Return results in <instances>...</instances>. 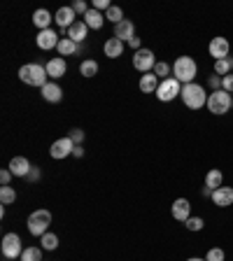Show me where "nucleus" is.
<instances>
[{
  "label": "nucleus",
  "mask_w": 233,
  "mask_h": 261,
  "mask_svg": "<svg viewBox=\"0 0 233 261\" xmlns=\"http://www.w3.org/2000/svg\"><path fill=\"white\" fill-rule=\"evenodd\" d=\"M222 182H224V173L219 168H212V170H208V175H205V187H210L212 191L215 189H219L222 187Z\"/></svg>",
  "instance_id": "5701e85b"
},
{
  "label": "nucleus",
  "mask_w": 233,
  "mask_h": 261,
  "mask_svg": "<svg viewBox=\"0 0 233 261\" xmlns=\"http://www.w3.org/2000/svg\"><path fill=\"white\" fill-rule=\"evenodd\" d=\"M105 19H108V21H112L114 26H117V23H121V21H124V12H121V7L112 5L108 12H105Z\"/></svg>",
  "instance_id": "c85d7f7f"
},
{
  "label": "nucleus",
  "mask_w": 233,
  "mask_h": 261,
  "mask_svg": "<svg viewBox=\"0 0 233 261\" xmlns=\"http://www.w3.org/2000/svg\"><path fill=\"white\" fill-rule=\"evenodd\" d=\"M19 261H42V250L40 247H26Z\"/></svg>",
  "instance_id": "c756f323"
},
{
  "label": "nucleus",
  "mask_w": 233,
  "mask_h": 261,
  "mask_svg": "<svg viewBox=\"0 0 233 261\" xmlns=\"http://www.w3.org/2000/svg\"><path fill=\"white\" fill-rule=\"evenodd\" d=\"M185 226L189 228V231H201V228L205 226V222H203L201 217H189V219L185 222Z\"/></svg>",
  "instance_id": "72a5a7b5"
},
{
  "label": "nucleus",
  "mask_w": 233,
  "mask_h": 261,
  "mask_svg": "<svg viewBox=\"0 0 233 261\" xmlns=\"http://www.w3.org/2000/svg\"><path fill=\"white\" fill-rule=\"evenodd\" d=\"M35 42H38L40 49H56L61 42V38L56 35L51 28H47V31H40L38 33V38H35Z\"/></svg>",
  "instance_id": "f8f14e48"
},
{
  "label": "nucleus",
  "mask_w": 233,
  "mask_h": 261,
  "mask_svg": "<svg viewBox=\"0 0 233 261\" xmlns=\"http://www.w3.org/2000/svg\"><path fill=\"white\" fill-rule=\"evenodd\" d=\"M54 21L59 23L61 28H65V31H68V28L75 23V10H72V7H61V10H56Z\"/></svg>",
  "instance_id": "f3484780"
},
{
  "label": "nucleus",
  "mask_w": 233,
  "mask_h": 261,
  "mask_svg": "<svg viewBox=\"0 0 233 261\" xmlns=\"http://www.w3.org/2000/svg\"><path fill=\"white\" fill-rule=\"evenodd\" d=\"M70 140L75 142V145H80V142L84 140V130H82V128H72L70 130Z\"/></svg>",
  "instance_id": "4c0bfd02"
},
{
  "label": "nucleus",
  "mask_w": 233,
  "mask_h": 261,
  "mask_svg": "<svg viewBox=\"0 0 233 261\" xmlns=\"http://www.w3.org/2000/svg\"><path fill=\"white\" fill-rule=\"evenodd\" d=\"M103 51H105V56H108V59H119V56L124 54V42H121V40H117V38H110L108 42L103 44Z\"/></svg>",
  "instance_id": "aec40b11"
},
{
  "label": "nucleus",
  "mask_w": 233,
  "mask_h": 261,
  "mask_svg": "<svg viewBox=\"0 0 233 261\" xmlns=\"http://www.w3.org/2000/svg\"><path fill=\"white\" fill-rule=\"evenodd\" d=\"M159 77L154 75V72H145V75L140 77V91L142 93H157V89H159Z\"/></svg>",
  "instance_id": "412c9836"
},
{
  "label": "nucleus",
  "mask_w": 233,
  "mask_h": 261,
  "mask_svg": "<svg viewBox=\"0 0 233 261\" xmlns=\"http://www.w3.org/2000/svg\"><path fill=\"white\" fill-rule=\"evenodd\" d=\"M49 224H51V212L35 210L31 217H28V231H31V236H40V238H42V236L47 233Z\"/></svg>",
  "instance_id": "39448f33"
},
{
  "label": "nucleus",
  "mask_w": 233,
  "mask_h": 261,
  "mask_svg": "<svg viewBox=\"0 0 233 261\" xmlns=\"http://www.w3.org/2000/svg\"><path fill=\"white\" fill-rule=\"evenodd\" d=\"M222 89H224L226 93H231V96H233V75L222 77Z\"/></svg>",
  "instance_id": "c9c22d12"
},
{
  "label": "nucleus",
  "mask_w": 233,
  "mask_h": 261,
  "mask_svg": "<svg viewBox=\"0 0 233 261\" xmlns=\"http://www.w3.org/2000/svg\"><path fill=\"white\" fill-rule=\"evenodd\" d=\"M87 35H89V26L84 21H75L70 28H68V38L72 40V42H84L87 40Z\"/></svg>",
  "instance_id": "a211bd4d"
},
{
  "label": "nucleus",
  "mask_w": 233,
  "mask_h": 261,
  "mask_svg": "<svg viewBox=\"0 0 233 261\" xmlns=\"http://www.w3.org/2000/svg\"><path fill=\"white\" fill-rule=\"evenodd\" d=\"M10 179H12V170H10V168L0 170V185L7 187V185H10Z\"/></svg>",
  "instance_id": "58836bf2"
},
{
  "label": "nucleus",
  "mask_w": 233,
  "mask_h": 261,
  "mask_svg": "<svg viewBox=\"0 0 233 261\" xmlns=\"http://www.w3.org/2000/svg\"><path fill=\"white\" fill-rule=\"evenodd\" d=\"M110 7H112V5H110L108 0H93V10H98V12H100V10H105V12H108Z\"/></svg>",
  "instance_id": "ea45409f"
},
{
  "label": "nucleus",
  "mask_w": 233,
  "mask_h": 261,
  "mask_svg": "<svg viewBox=\"0 0 233 261\" xmlns=\"http://www.w3.org/2000/svg\"><path fill=\"white\" fill-rule=\"evenodd\" d=\"M40 91H42V98L47 103H59L61 98H63V89H61L56 82H47Z\"/></svg>",
  "instance_id": "dca6fc26"
},
{
  "label": "nucleus",
  "mask_w": 233,
  "mask_h": 261,
  "mask_svg": "<svg viewBox=\"0 0 233 261\" xmlns=\"http://www.w3.org/2000/svg\"><path fill=\"white\" fill-rule=\"evenodd\" d=\"M16 201V191H14V187H0V203L3 205H10V203H14Z\"/></svg>",
  "instance_id": "bb28decb"
},
{
  "label": "nucleus",
  "mask_w": 233,
  "mask_h": 261,
  "mask_svg": "<svg viewBox=\"0 0 233 261\" xmlns=\"http://www.w3.org/2000/svg\"><path fill=\"white\" fill-rule=\"evenodd\" d=\"M208 84H210L212 91H219V89H222V77H219V75H210Z\"/></svg>",
  "instance_id": "e433bc0d"
},
{
  "label": "nucleus",
  "mask_w": 233,
  "mask_h": 261,
  "mask_svg": "<svg viewBox=\"0 0 233 261\" xmlns=\"http://www.w3.org/2000/svg\"><path fill=\"white\" fill-rule=\"evenodd\" d=\"M212 203L219 207H228L233 205V187H219L212 191Z\"/></svg>",
  "instance_id": "4468645a"
},
{
  "label": "nucleus",
  "mask_w": 233,
  "mask_h": 261,
  "mask_svg": "<svg viewBox=\"0 0 233 261\" xmlns=\"http://www.w3.org/2000/svg\"><path fill=\"white\" fill-rule=\"evenodd\" d=\"M77 49H80V44L72 42L70 38H61V42H59V47H56V51H59L61 56H72V54H77Z\"/></svg>",
  "instance_id": "393cba45"
},
{
  "label": "nucleus",
  "mask_w": 233,
  "mask_h": 261,
  "mask_svg": "<svg viewBox=\"0 0 233 261\" xmlns=\"http://www.w3.org/2000/svg\"><path fill=\"white\" fill-rule=\"evenodd\" d=\"M28 179H31V182H38V179H40V168H35V166H33L31 173H28Z\"/></svg>",
  "instance_id": "a19ab883"
},
{
  "label": "nucleus",
  "mask_w": 233,
  "mask_h": 261,
  "mask_svg": "<svg viewBox=\"0 0 233 261\" xmlns=\"http://www.w3.org/2000/svg\"><path fill=\"white\" fill-rule=\"evenodd\" d=\"M170 212H173V217L177 219V222L185 224L187 219L191 217V203L187 201V198H175L173 205H170Z\"/></svg>",
  "instance_id": "9b49d317"
},
{
  "label": "nucleus",
  "mask_w": 233,
  "mask_h": 261,
  "mask_svg": "<svg viewBox=\"0 0 233 261\" xmlns=\"http://www.w3.org/2000/svg\"><path fill=\"white\" fill-rule=\"evenodd\" d=\"M128 44H131V47H133V49H136V51H138V49H142V47H140V38H133V40H128Z\"/></svg>",
  "instance_id": "79ce46f5"
},
{
  "label": "nucleus",
  "mask_w": 233,
  "mask_h": 261,
  "mask_svg": "<svg viewBox=\"0 0 233 261\" xmlns=\"http://www.w3.org/2000/svg\"><path fill=\"white\" fill-rule=\"evenodd\" d=\"M75 147H77V145L70 140V136L59 138V140L51 145V149H49V156H51V159H65V156H70Z\"/></svg>",
  "instance_id": "9d476101"
},
{
  "label": "nucleus",
  "mask_w": 233,
  "mask_h": 261,
  "mask_svg": "<svg viewBox=\"0 0 233 261\" xmlns=\"http://www.w3.org/2000/svg\"><path fill=\"white\" fill-rule=\"evenodd\" d=\"M231 105H233V96L231 93H226L224 89L208 93V105L205 108L210 110L212 114H226L228 110H231Z\"/></svg>",
  "instance_id": "20e7f679"
},
{
  "label": "nucleus",
  "mask_w": 233,
  "mask_h": 261,
  "mask_svg": "<svg viewBox=\"0 0 233 261\" xmlns=\"http://www.w3.org/2000/svg\"><path fill=\"white\" fill-rule=\"evenodd\" d=\"M179 93H182V84H179L175 77L161 80V84H159V89H157V98L161 103H170V100H175Z\"/></svg>",
  "instance_id": "423d86ee"
},
{
  "label": "nucleus",
  "mask_w": 233,
  "mask_h": 261,
  "mask_svg": "<svg viewBox=\"0 0 233 261\" xmlns=\"http://www.w3.org/2000/svg\"><path fill=\"white\" fill-rule=\"evenodd\" d=\"M40 243H42V250H56V247H59V236L56 233H44L42 236V240H40Z\"/></svg>",
  "instance_id": "7c9ffc66"
},
{
  "label": "nucleus",
  "mask_w": 233,
  "mask_h": 261,
  "mask_svg": "<svg viewBox=\"0 0 233 261\" xmlns=\"http://www.w3.org/2000/svg\"><path fill=\"white\" fill-rule=\"evenodd\" d=\"M80 72L84 77H96L98 75V63H96V61H91V59H89V61H82Z\"/></svg>",
  "instance_id": "cd10ccee"
},
{
  "label": "nucleus",
  "mask_w": 233,
  "mask_h": 261,
  "mask_svg": "<svg viewBox=\"0 0 233 261\" xmlns=\"http://www.w3.org/2000/svg\"><path fill=\"white\" fill-rule=\"evenodd\" d=\"M231 110H233V105H231Z\"/></svg>",
  "instance_id": "a18cd8bd"
},
{
  "label": "nucleus",
  "mask_w": 233,
  "mask_h": 261,
  "mask_svg": "<svg viewBox=\"0 0 233 261\" xmlns=\"http://www.w3.org/2000/svg\"><path fill=\"white\" fill-rule=\"evenodd\" d=\"M187 261H205V259H201V256H191V259H187Z\"/></svg>",
  "instance_id": "c03bdc74"
},
{
  "label": "nucleus",
  "mask_w": 233,
  "mask_h": 261,
  "mask_svg": "<svg viewBox=\"0 0 233 261\" xmlns=\"http://www.w3.org/2000/svg\"><path fill=\"white\" fill-rule=\"evenodd\" d=\"M19 80H21L23 84H28V87L42 89L44 84L49 82V75H47V68H44V65L31 63V65H23V68H19Z\"/></svg>",
  "instance_id": "f257e3e1"
},
{
  "label": "nucleus",
  "mask_w": 233,
  "mask_h": 261,
  "mask_svg": "<svg viewBox=\"0 0 233 261\" xmlns=\"http://www.w3.org/2000/svg\"><path fill=\"white\" fill-rule=\"evenodd\" d=\"M231 70H233V59L231 56H228V59H222V61H215V75L226 77V75H231Z\"/></svg>",
  "instance_id": "a878e982"
},
{
  "label": "nucleus",
  "mask_w": 233,
  "mask_h": 261,
  "mask_svg": "<svg viewBox=\"0 0 233 261\" xmlns=\"http://www.w3.org/2000/svg\"><path fill=\"white\" fill-rule=\"evenodd\" d=\"M31 168H33V166L28 163L26 156H14L10 161V170H12V175H14V177H28Z\"/></svg>",
  "instance_id": "2eb2a0df"
},
{
  "label": "nucleus",
  "mask_w": 233,
  "mask_h": 261,
  "mask_svg": "<svg viewBox=\"0 0 233 261\" xmlns=\"http://www.w3.org/2000/svg\"><path fill=\"white\" fill-rule=\"evenodd\" d=\"M33 23H35L40 31H47V28L51 26V14H49L47 10H35V14H33Z\"/></svg>",
  "instance_id": "b1692460"
},
{
  "label": "nucleus",
  "mask_w": 233,
  "mask_h": 261,
  "mask_svg": "<svg viewBox=\"0 0 233 261\" xmlns=\"http://www.w3.org/2000/svg\"><path fill=\"white\" fill-rule=\"evenodd\" d=\"M208 51H210V56H212L215 61L228 59V51H231V42H228L226 38H222V35H217V38L210 40V44H208Z\"/></svg>",
  "instance_id": "1a4fd4ad"
},
{
  "label": "nucleus",
  "mask_w": 233,
  "mask_h": 261,
  "mask_svg": "<svg viewBox=\"0 0 233 261\" xmlns=\"http://www.w3.org/2000/svg\"><path fill=\"white\" fill-rule=\"evenodd\" d=\"M23 247L21 245V238L16 233H5V238H3V256L5 259H21L23 254Z\"/></svg>",
  "instance_id": "0eeeda50"
},
{
  "label": "nucleus",
  "mask_w": 233,
  "mask_h": 261,
  "mask_svg": "<svg viewBox=\"0 0 233 261\" xmlns=\"http://www.w3.org/2000/svg\"><path fill=\"white\" fill-rule=\"evenodd\" d=\"M179 96H182V103H185L189 110H201V108H205V105H208L205 89H203L201 84H196V82H191V84H185Z\"/></svg>",
  "instance_id": "f03ea898"
},
{
  "label": "nucleus",
  "mask_w": 233,
  "mask_h": 261,
  "mask_svg": "<svg viewBox=\"0 0 233 261\" xmlns=\"http://www.w3.org/2000/svg\"><path fill=\"white\" fill-rule=\"evenodd\" d=\"M196 72H198V65H196V61L191 59V56H179V59L173 63V75L182 87L194 82Z\"/></svg>",
  "instance_id": "7ed1b4c3"
},
{
  "label": "nucleus",
  "mask_w": 233,
  "mask_h": 261,
  "mask_svg": "<svg viewBox=\"0 0 233 261\" xmlns=\"http://www.w3.org/2000/svg\"><path fill=\"white\" fill-rule=\"evenodd\" d=\"M154 75L159 77V80H168V75H170V65L166 63V61H157V65H154Z\"/></svg>",
  "instance_id": "2f4dec72"
},
{
  "label": "nucleus",
  "mask_w": 233,
  "mask_h": 261,
  "mask_svg": "<svg viewBox=\"0 0 233 261\" xmlns=\"http://www.w3.org/2000/svg\"><path fill=\"white\" fill-rule=\"evenodd\" d=\"M72 156L82 159V156H84V149H82V147H80V145H77V147H75V149H72Z\"/></svg>",
  "instance_id": "37998d69"
},
{
  "label": "nucleus",
  "mask_w": 233,
  "mask_h": 261,
  "mask_svg": "<svg viewBox=\"0 0 233 261\" xmlns=\"http://www.w3.org/2000/svg\"><path fill=\"white\" fill-rule=\"evenodd\" d=\"M72 10H75V14H87L89 5L84 3V0H75V3H72Z\"/></svg>",
  "instance_id": "f704fd0d"
},
{
  "label": "nucleus",
  "mask_w": 233,
  "mask_h": 261,
  "mask_svg": "<svg viewBox=\"0 0 233 261\" xmlns=\"http://www.w3.org/2000/svg\"><path fill=\"white\" fill-rule=\"evenodd\" d=\"M154 65H157V59H154L152 49L142 47V49H138L136 54H133V68H136V70H140L142 75H145V72H152Z\"/></svg>",
  "instance_id": "6e6552de"
},
{
  "label": "nucleus",
  "mask_w": 233,
  "mask_h": 261,
  "mask_svg": "<svg viewBox=\"0 0 233 261\" xmlns=\"http://www.w3.org/2000/svg\"><path fill=\"white\" fill-rule=\"evenodd\" d=\"M114 38L121 40V42H128V40L136 38V26H133V21L124 19L121 23H117V26H114Z\"/></svg>",
  "instance_id": "ddd939ff"
},
{
  "label": "nucleus",
  "mask_w": 233,
  "mask_h": 261,
  "mask_svg": "<svg viewBox=\"0 0 233 261\" xmlns=\"http://www.w3.org/2000/svg\"><path fill=\"white\" fill-rule=\"evenodd\" d=\"M224 259H226V254H224L222 247H212L205 254V261H224Z\"/></svg>",
  "instance_id": "473e14b6"
},
{
  "label": "nucleus",
  "mask_w": 233,
  "mask_h": 261,
  "mask_svg": "<svg viewBox=\"0 0 233 261\" xmlns=\"http://www.w3.org/2000/svg\"><path fill=\"white\" fill-rule=\"evenodd\" d=\"M84 23H87L91 31H100V28H103V23H105V16L100 14L98 10H93V7H91V10L84 14Z\"/></svg>",
  "instance_id": "4be33fe9"
},
{
  "label": "nucleus",
  "mask_w": 233,
  "mask_h": 261,
  "mask_svg": "<svg viewBox=\"0 0 233 261\" xmlns=\"http://www.w3.org/2000/svg\"><path fill=\"white\" fill-rule=\"evenodd\" d=\"M44 68H47V75L51 77V80H59V77L65 75V59L63 56H56V59H51Z\"/></svg>",
  "instance_id": "6ab92c4d"
}]
</instances>
